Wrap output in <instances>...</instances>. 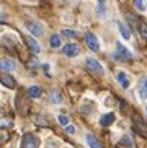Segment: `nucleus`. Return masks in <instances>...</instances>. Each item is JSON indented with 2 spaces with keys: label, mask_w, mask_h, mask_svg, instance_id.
I'll return each instance as SVG.
<instances>
[{
  "label": "nucleus",
  "mask_w": 147,
  "mask_h": 148,
  "mask_svg": "<svg viewBox=\"0 0 147 148\" xmlns=\"http://www.w3.org/2000/svg\"><path fill=\"white\" fill-rule=\"evenodd\" d=\"M85 65L87 69L90 70V72H93V73H98V75H103V65L100 64L96 59H93V57H87V60H85Z\"/></svg>",
  "instance_id": "nucleus-1"
},
{
  "label": "nucleus",
  "mask_w": 147,
  "mask_h": 148,
  "mask_svg": "<svg viewBox=\"0 0 147 148\" xmlns=\"http://www.w3.org/2000/svg\"><path fill=\"white\" fill-rule=\"evenodd\" d=\"M20 148H38V138L33 134H26L23 135Z\"/></svg>",
  "instance_id": "nucleus-2"
},
{
  "label": "nucleus",
  "mask_w": 147,
  "mask_h": 148,
  "mask_svg": "<svg viewBox=\"0 0 147 148\" xmlns=\"http://www.w3.org/2000/svg\"><path fill=\"white\" fill-rule=\"evenodd\" d=\"M116 57L118 59H121V60H131V59H132V52H131L126 46L118 44L116 46Z\"/></svg>",
  "instance_id": "nucleus-3"
},
{
  "label": "nucleus",
  "mask_w": 147,
  "mask_h": 148,
  "mask_svg": "<svg viewBox=\"0 0 147 148\" xmlns=\"http://www.w3.org/2000/svg\"><path fill=\"white\" fill-rule=\"evenodd\" d=\"M85 42L87 46L93 51V52H96V51H100V42H98V38H96L93 33H87L85 34Z\"/></svg>",
  "instance_id": "nucleus-4"
},
{
  "label": "nucleus",
  "mask_w": 147,
  "mask_h": 148,
  "mask_svg": "<svg viewBox=\"0 0 147 148\" xmlns=\"http://www.w3.org/2000/svg\"><path fill=\"white\" fill-rule=\"evenodd\" d=\"M62 52H64V56L67 57H77L78 52H80V47H78L77 44H65L64 47H62Z\"/></svg>",
  "instance_id": "nucleus-5"
},
{
  "label": "nucleus",
  "mask_w": 147,
  "mask_h": 148,
  "mask_svg": "<svg viewBox=\"0 0 147 148\" xmlns=\"http://www.w3.org/2000/svg\"><path fill=\"white\" fill-rule=\"evenodd\" d=\"M26 28L30 31L33 36H43L44 34V28L39 25V23H35V21H28L26 23Z\"/></svg>",
  "instance_id": "nucleus-6"
},
{
  "label": "nucleus",
  "mask_w": 147,
  "mask_h": 148,
  "mask_svg": "<svg viewBox=\"0 0 147 148\" xmlns=\"http://www.w3.org/2000/svg\"><path fill=\"white\" fill-rule=\"evenodd\" d=\"M132 121H134V130H137L139 134H146V125H144V121H142V117L139 116V114H134L132 116Z\"/></svg>",
  "instance_id": "nucleus-7"
},
{
  "label": "nucleus",
  "mask_w": 147,
  "mask_h": 148,
  "mask_svg": "<svg viewBox=\"0 0 147 148\" xmlns=\"http://www.w3.org/2000/svg\"><path fill=\"white\" fill-rule=\"evenodd\" d=\"M26 46L30 47V51L33 54H39V51H41V46L38 44V41H36L35 38H31V36L26 38Z\"/></svg>",
  "instance_id": "nucleus-8"
},
{
  "label": "nucleus",
  "mask_w": 147,
  "mask_h": 148,
  "mask_svg": "<svg viewBox=\"0 0 147 148\" xmlns=\"http://www.w3.org/2000/svg\"><path fill=\"white\" fill-rule=\"evenodd\" d=\"M17 69V62L13 60V59H8V57H5L3 60H2V70L3 72H12V70Z\"/></svg>",
  "instance_id": "nucleus-9"
},
{
  "label": "nucleus",
  "mask_w": 147,
  "mask_h": 148,
  "mask_svg": "<svg viewBox=\"0 0 147 148\" xmlns=\"http://www.w3.org/2000/svg\"><path fill=\"white\" fill-rule=\"evenodd\" d=\"M85 140H87V143H88V147H90V148H105L103 145L100 143V140L96 138L95 135H92V134H87Z\"/></svg>",
  "instance_id": "nucleus-10"
},
{
  "label": "nucleus",
  "mask_w": 147,
  "mask_h": 148,
  "mask_svg": "<svg viewBox=\"0 0 147 148\" xmlns=\"http://www.w3.org/2000/svg\"><path fill=\"white\" fill-rule=\"evenodd\" d=\"M116 80L119 82V85H121L123 88H129L131 80H129V77H128L124 72H118V73H116Z\"/></svg>",
  "instance_id": "nucleus-11"
},
{
  "label": "nucleus",
  "mask_w": 147,
  "mask_h": 148,
  "mask_svg": "<svg viewBox=\"0 0 147 148\" xmlns=\"http://www.w3.org/2000/svg\"><path fill=\"white\" fill-rule=\"evenodd\" d=\"M114 121H116V116H114L113 112H108V114H105V116H101L100 124H101L103 127H108V125H111Z\"/></svg>",
  "instance_id": "nucleus-12"
},
{
  "label": "nucleus",
  "mask_w": 147,
  "mask_h": 148,
  "mask_svg": "<svg viewBox=\"0 0 147 148\" xmlns=\"http://www.w3.org/2000/svg\"><path fill=\"white\" fill-rule=\"evenodd\" d=\"M2 85H5L7 88H15L17 86V82H15V78H13L12 75L3 73L2 75Z\"/></svg>",
  "instance_id": "nucleus-13"
},
{
  "label": "nucleus",
  "mask_w": 147,
  "mask_h": 148,
  "mask_svg": "<svg viewBox=\"0 0 147 148\" xmlns=\"http://www.w3.org/2000/svg\"><path fill=\"white\" fill-rule=\"evenodd\" d=\"M51 103H54V104H61L62 103V96H61V91L59 90H52L51 91Z\"/></svg>",
  "instance_id": "nucleus-14"
},
{
  "label": "nucleus",
  "mask_w": 147,
  "mask_h": 148,
  "mask_svg": "<svg viewBox=\"0 0 147 148\" xmlns=\"http://www.w3.org/2000/svg\"><path fill=\"white\" fill-rule=\"evenodd\" d=\"M118 29H119V33H121V36L124 38V39H129V38H131V33H129V29L126 28L124 23L118 21Z\"/></svg>",
  "instance_id": "nucleus-15"
},
{
  "label": "nucleus",
  "mask_w": 147,
  "mask_h": 148,
  "mask_svg": "<svg viewBox=\"0 0 147 148\" xmlns=\"http://www.w3.org/2000/svg\"><path fill=\"white\" fill-rule=\"evenodd\" d=\"M28 96H31V98H39V96H41V88L36 86V85L30 86L28 88Z\"/></svg>",
  "instance_id": "nucleus-16"
},
{
  "label": "nucleus",
  "mask_w": 147,
  "mask_h": 148,
  "mask_svg": "<svg viewBox=\"0 0 147 148\" xmlns=\"http://www.w3.org/2000/svg\"><path fill=\"white\" fill-rule=\"evenodd\" d=\"M49 44H51L52 49H59V47H61V36L52 34L51 39H49Z\"/></svg>",
  "instance_id": "nucleus-17"
},
{
  "label": "nucleus",
  "mask_w": 147,
  "mask_h": 148,
  "mask_svg": "<svg viewBox=\"0 0 147 148\" xmlns=\"http://www.w3.org/2000/svg\"><path fill=\"white\" fill-rule=\"evenodd\" d=\"M137 29H139V34H141V38L147 41V23H146V21H139Z\"/></svg>",
  "instance_id": "nucleus-18"
},
{
  "label": "nucleus",
  "mask_w": 147,
  "mask_h": 148,
  "mask_svg": "<svg viewBox=\"0 0 147 148\" xmlns=\"http://www.w3.org/2000/svg\"><path fill=\"white\" fill-rule=\"evenodd\" d=\"M139 96H141L142 99L147 98V80H142L141 85H139Z\"/></svg>",
  "instance_id": "nucleus-19"
},
{
  "label": "nucleus",
  "mask_w": 147,
  "mask_h": 148,
  "mask_svg": "<svg viewBox=\"0 0 147 148\" xmlns=\"http://www.w3.org/2000/svg\"><path fill=\"white\" fill-rule=\"evenodd\" d=\"M119 145H124V147H128V148H134V142H132V138H131L129 135H124V137L119 140Z\"/></svg>",
  "instance_id": "nucleus-20"
},
{
  "label": "nucleus",
  "mask_w": 147,
  "mask_h": 148,
  "mask_svg": "<svg viewBox=\"0 0 147 148\" xmlns=\"http://www.w3.org/2000/svg\"><path fill=\"white\" fill-rule=\"evenodd\" d=\"M57 121H59V124H61V125H69V122H70V119L67 117V116H64V114H59V116H57Z\"/></svg>",
  "instance_id": "nucleus-21"
},
{
  "label": "nucleus",
  "mask_w": 147,
  "mask_h": 148,
  "mask_svg": "<svg viewBox=\"0 0 147 148\" xmlns=\"http://www.w3.org/2000/svg\"><path fill=\"white\" fill-rule=\"evenodd\" d=\"M134 2V7L139 10V12H144L146 10V3H144V0H132Z\"/></svg>",
  "instance_id": "nucleus-22"
},
{
  "label": "nucleus",
  "mask_w": 147,
  "mask_h": 148,
  "mask_svg": "<svg viewBox=\"0 0 147 148\" xmlns=\"http://www.w3.org/2000/svg\"><path fill=\"white\" fill-rule=\"evenodd\" d=\"M61 34L65 36V38H75V36H77V31H74V29H62Z\"/></svg>",
  "instance_id": "nucleus-23"
},
{
  "label": "nucleus",
  "mask_w": 147,
  "mask_h": 148,
  "mask_svg": "<svg viewBox=\"0 0 147 148\" xmlns=\"http://www.w3.org/2000/svg\"><path fill=\"white\" fill-rule=\"evenodd\" d=\"M98 13L100 15L105 13V0H98Z\"/></svg>",
  "instance_id": "nucleus-24"
},
{
  "label": "nucleus",
  "mask_w": 147,
  "mask_h": 148,
  "mask_svg": "<svg viewBox=\"0 0 147 148\" xmlns=\"http://www.w3.org/2000/svg\"><path fill=\"white\" fill-rule=\"evenodd\" d=\"M67 132H69V134H74V132H75V127H74V125H67Z\"/></svg>",
  "instance_id": "nucleus-25"
},
{
  "label": "nucleus",
  "mask_w": 147,
  "mask_h": 148,
  "mask_svg": "<svg viewBox=\"0 0 147 148\" xmlns=\"http://www.w3.org/2000/svg\"><path fill=\"white\" fill-rule=\"evenodd\" d=\"M146 112H147V108H146Z\"/></svg>",
  "instance_id": "nucleus-26"
}]
</instances>
